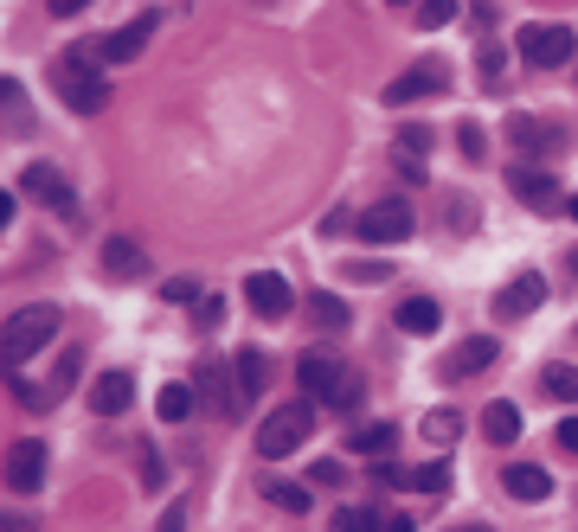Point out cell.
<instances>
[{"instance_id":"1","label":"cell","mask_w":578,"mask_h":532,"mask_svg":"<svg viewBox=\"0 0 578 532\" xmlns=\"http://www.w3.org/2000/svg\"><path fill=\"white\" fill-rule=\"evenodd\" d=\"M52 84L78 116H97L110 103V78H103V52L97 45H64V59L52 64Z\"/></svg>"},{"instance_id":"2","label":"cell","mask_w":578,"mask_h":532,"mask_svg":"<svg viewBox=\"0 0 578 532\" xmlns=\"http://www.w3.org/2000/svg\"><path fill=\"white\" fill-rule=\"evenodd\" d=\"M52 334H59V308H52V301H32V308H20V315L7 321L0 359H7V366H27L39 347H52Z\"/></svg>"},{"instance_id":"3","label":"cell","mask_w":578,"mask_h":532,"mask_svg":"<svg viewBox=\"0 0 578 532\" xmlns=\"http://www.w3.org/2000/svg\"><path fill=\"white\" fill-rule=\"evenodd\" d=\"M308 423H315V398L271 411L264 423H257V456H264V462H283L290 449H303V443H308Z\"/></svg>"},{"instance_id":"4","label":"cell","mask_w":578,"mask_h":532,"mask_svg":"<svg viewBox=\"0 0 578 532\" xmlns=\"http://www.w3.org/2000/svg\"><path fill=\"white\" fill-rule=\"evenodd\" d=\"M515 52L534 64V71H559V64H572L578 32L572 27H552V20H534V27L515 32Z\"/></svg>"},{"instance_id":"5","label":"cell","mask_w":578,"mask_h":532,"mask_svg":"<svg viewBox=\"0 0 578 532\" xmlns=\"http://www.w3.org/2000/svg\"><path fill=\"white\" fill-rule=\"evenodd\" d=\"M232 372H239L232 359H200V366H193V391H200L219 417H239V405H244V385L232 379Z\"/></svg>"},{"instance_id":"6","label":"cell","mask_w":578,"mask_h":532,"mask_svg":"<svg viewBox=\"0 0 578 532\" xmlns=\"http://www.w3.org/2000/svg\"><path fill=\"white\" fill-rule=\"evenodd\" d=\"M412 232H418V212L405 200H379L361 212V244H405Z\"/></svg>"},{"instance_id":"7","label":"cell","mask_w":578,"mask_h":532,"mask_svg":"<svg viewBox=\"0 0 578 532\" xmlns=\"http://www.w3.org/2000/svg\"><path fill=\"white\" fill-rule=\"evenodd\" d=\"M437 90H450V64H444V59H425V64H412L405 78H393V84H386V103H393V110H405V103H425V96H437Z\"/></svg>"},{"instance_id":"8","label":"cell","mask_w":578,"mask_h":532,"mask_svg":"<svg viewBox=\"0 0 578 532\" xmlns=\"http://www.w3.org/2000/svg\"><path fill=\"white\" fill-rule=\"evenodd\" d=\"M244 301H251L264 321H290V308H296L290 283H283L276 269H251V276H244Z\"/></svg>"},{"instance_id":"9","label":"cell","mask_w":578,"mask_h":532,"mask_svg":"<svg viewBox=\"0 0 578 532\" xmlns=\"http://www.w3.org/2000/svg\"><path fill=\"white\" fill-rule=\"evenodd\" d=\"M508 142H515V154L547 161V154H566V129H559V122H540V116H508Z\"/></svg>"},{"instance_id":"10","label":"cell","mask_w":578,"mask_h":532,"mask_svg":"<svg viewBox=\"0 0 578 532\" xmlns=\"http://www.w3.org/2000/svg\"><path fill=\"white\" fill-rule=\"evenodd\" d=\"M296 379H303L308 398H335L341 385H347V366H341V354H328V347H308V354L296 359Z\"/></svg>"},{"instance_id":"11","label":"cell","mask_w":578,"mask_h":532,"mask_svg":"<svg viewBox=\"0 0 578 532\" xmlns=\"http://www.w3.org/2000/svg\"><path fill=\"white\" fill-rule=\"evenodd\" d=\"M20 186H27V193L39 200V206H52L59 218H78V193H71V180H64V174H52L45 161H32L27 174H20Z\"/></svg>"},{"instance_id":"12","label":"cell","mask_w":578,"mask_h":532,"mask_svg":"<svg viewBox=\"0 0 578 532\" xmlns=\"http://www.w3.org/2000/svg\"><path fill=\"white\" fill-rule=\"evenodd\" d=\"M45 462H52L45 443H13L7 449V488L13 494H39L45 488Z\"/></svg>"},{"instance_id":"13","label":"cell","mask_w":578,"mask_h":532,"mask_svg":"<svg viewBox=\"0 0 578 532\" xmlns=\"http://www.w3.org/2000/svg\"><path fill=\"white\" fill-rule=\"evenodd\" d=\"M540 301H547V276H540V269H520L515 283L495 296V315H501V321H520V315H534Z\"/></svg>"},{"instance_id":"14","label":"cell","mask_w":578,"mask_h":532,"mask_svg":"<svg viewBox=\"0 0 578 532\" xmlns=\"http://www.w3.org/2000/svg\"><path fill=\"white\" fill-rule=\"evenodd\" d=\"M508 193L527 200L534 212H559V180L547 167H508Z\"/></svg>"},{"instance_id":"15","label":"cell","mask_w":578,"mask_h":532,"mask_svg":"<svg viewBox=\"0 0 578 532\" xmlns=\"http://www.w3.org/2000/svg\"><path fill=\"white\" fill-rule=\"evenodd\" d=\"M154 39V13H142V20H129V27H116L97 52H103V64H135L142 59V45Z\"/></svg>"},{"instance_id":"16","label":"cell","mask_w":578,"mask_h":532,"mask_svg":"<svg viewBox=\"0 0 578 532\" xmlns=\"http://www.w3.org/2000/svg\"><path fill=\"white\" fill-rule=\"evenodd\" d=\"M495 359H501V347H495V334H476V340H463L457 354L444 359V372H450V379H469V372H488Z\"/></svg>"},{"instance_id":"17","label":"cell","mask_w":578,"mask_h":532,"mask_svg":"<svg viewBox=\"0 0 578 532\" xmlns=\"http://www.w3.org/2000/svg\"><path fill=\"white\" fill-rule=\"evenodd\" d=\"M129 405H135V379H129V372H103V379L91 385V411L97 417H122Z\"/></svg>"},{"instance_id":"18","label":"cell","mask_w":578,"mask_h":532,"mask_svg":"<svg viewBox=\"0 0 578 532\" xmlns=\"http://www.w3.org/2000/svg\"><path fill=\"white\" fill-rule=\"evenodd\" d=\"M437 327H444V308H437L430 296L398 301V334H418V340H425V334H437Z\"/></svg>"},{"instance_id":"19","label":"cell","mask_w":578,"mask_h":532,"mask_svg":"<svg viewBox=\"0 0 578 532\" xmlns=\"http://www.w3.org/2000/svg\"><path fill=\"white\" fill-rule=\"evenodd\" d=\"M347 449H354L361 462H386V456L398 449V423H366V430L347 437Z\"/></svg>"},{"instance_id":"20","label":"cell","mask_w":578,"mask_h":532,"mask_svg":"<svg viewBox=\"0 0 578 532\" xmlns=\"http://www.w3.org/2000/svg\"><path fill=\"white\" fill-rule=\"evenodd\" d=\"M501 488H508L515 501H547V494H552V474L534 469V462H515V469L501 474Z\"/></svg>"},{"instance_id":"21","label":"cell","mask_w":578,"mask_h":532,"mask_svg":"<svg viewBox=\"0 0 578 532\" xmlns=\"http://www.w3.org/2000/svg\"><path fill=\"white\" fill-rule=\"evenodd\" d=\"M232 366H239V385H244V398H264V391H271V354H257V347H244V354H232Z\"/></svg>"},{"instance_id":"22","label":"cell","mask_w":578,"mask_h":532,"mask_svg":"<svg viewBox=\"0 0 578 532\" xmlns=\"http://www.w3.org/2000/svg\"><path fill=\"white\" fill-rule=\"evenodd\" d=\"M483 437H488V443H501V449L520 437V411L508 405V398H495V405L483 411Z\"/></svg>"},{"instance_id":"23","label":"cell","mask_w":578,"mask_h":532,"mask_svg":"<svg viewBox=\"0 0 578 532\" xmlns=\"http://www.w3.org/2000/svg\"><path fill=\"white\" fill-rule=\"evenodd\" d=\"M386 481H405V488H425V494H444L450 488V462H425V469H379Z\"/></svg>"},{"instance_id":"24","label":"cell","mask_w":578,"mask_h":532,"mask_svg":"<svg viewBox=\"0 0 578 532\" xmlns=\"http://www.w3.org/2000/svg\"><path fill=\"white\" fill-rule=\"evenodd\" d=\"M103 269H110L116 283H129V276H142V250H135L129 237H110V244H103Z\"/></svg>"},{"instance_id":"25","label":"cell","mask_w":578,"mask_h":532,"mask_svg":"<svg viewBox=\"0 0 578 532\" xmlns=\"http://www.w3.org/2000/svg\"><path fill=\"white\" fill-rule=\"evenodd\" d=\"M154 411H161V423H186L193 417V385H161Z\"/></svg>"},{"instance_id":"26","label":"cell","mask_w":578,"mask_h":532,"mask_svg":"<svg viewBox=\"0 0 578 532\" xmlns=\"http://www.w3.org/2000/svg\"><path fill=\"white\" fill-rule=\"evenodd\" d=\"M78 372H84V354L71 347V354H59V372H52V385H45V405H59L64 391L78 385Z\"/></svg>"},{"instance_id":"27","label":"cell","mask_w":578,"mask_h":532,"mask_svg":"<svg viewBox=\"0 0 578 532\" xmlns=\"http://www.w3.org/2000/svg\"><path fill=\"white\" fill-rule=\"evenodd\" d=\"M308 321L328 327V334H341V327H347V301H341V296H308Z\"/></svg>"},{"instance_id":"28","label":"cell","mask_w":578,"mask_h":532,"mask_svg":"<svg viewBox=\"0 0 578 532\" xmlns=\"http://www.w3.org/2000/svg\"><path fill=\"white\" fill-rule=\"evenodd\" d=\"M328 532H386V520L373 507H341L335 520H328Z\"/></svg>"},{"instance_id":"29","label":"cell","mask_w":578,"mask_h":532,"mask_svg":"<svg viewBox=\"0 0 578 532\" xmlns=\"http://www.w3.org/2000/svg\"><path fill=\"white\" fill-rule=\"evenodd\" d=\"M264 501L283 507V513H308V488H296V481H264Z\"/></svg>"},{"instance_id":"30","label":"cell","mask_w":578,"mask_h":532,"mask_svg":"<svg viewBox=\"0 0 578 532\" xmlns=\"http://www.w3.org/2000/svg\"><path fill=\"white\" fill-rule=\"evenodd\" d=\"M547 391L559 405H578V366H547Z\"/></svg>"},{"instance_id":"31","label":"cell","mask_w":578,"mask_h":532,"mask_svg":"<svg viewBox=\"0 0 578 532\" xmlns=\"http://www.w3.org/2000/svg\"><path fill=\"white\" fill-rule=\"evenodd\" d=\"M450 20H457V0H425V7H418V27L425 32H444Z\"/></svg>"},{"instance_id":"32","label":"cell","mask_w":578,"mask_h":532,"mask_svg":"<svg viewBox=\"0 0 578 532\" xmlns=\"http://www.w3.org/2000/svg\"><path fill=\"white\" fill-rule=\"evenodd\" d=\"M457 430H463V417H457V411H430V417H425V437H430V443H450Z\"/></svg>"},{"instance_id":"33","label":"cell","mask_w":578,"mask_h":532,"mask_svg":"<svg viewBox=\"0 0 578 532\" xmlns=\"http://www.w3.org/2000/svg\"><path fill=\"white\" fill-rule=\"evenodd\" d=\"M457 149H463V161H483V149H488L483 122H463V129H457Z\"/></svg>"},{"instance_id":"34","label":"cell","mask_w":578,"mask_h":532,"mask_svg":"<svg viewBox=\"0 0 578 532\" xmlns=\"http://www.w3.org/2000/svg\"><path fill=\"white\" fill-rule=\"evenodd\" d=\"M430 149V129L425 122H405V129H398V154H425Z\"/></svg>"},{"instance_id":"35","label":"cell","mask_w":578,"mask_h":532,"mask_svg":"<svg viewBox=\"0 0 578 532\" xmlns=\"http://www.w3.org/2000/svg\"><path fill=\"white\" fill-rule=\"evenodd\" d=\"M476 71H483V84H501V45H483V52H476Z\"/></svg>"},{"instance_id":"36","label":"cell","mask_w":578,"mask_h":532,"mask_svg":"<svg viewBox=\"0 0 578 532\" xmlns=\"http://www.w3.org/2000/svg\"><path fill=\"white\" fill-rule=\"evenodd\" d=\"M361 398H366V385L354 379V372H347V385H341V391H335V398H328V405H335V411H354Z\"/></svg>"},{"instance_id":"37","label":"cell","mask_w":578,"mask_h":532,"mask_svg":"<svg viewBox=\"0 0 578 532\" xmlns=\"http://www.w3.org/2000/svg\"><path fill=\"white\" fill-rule=\"evenodd\" d=\"M193 321H200V327H206V334H213V327L225 321V301H219V296H206V301H200V308H193Z\"/></svg>"},{"instance_id":"38","label":"cell","mask_w":578,"mask_h":532,"mask_svg":"<svg viewBox=\"0 0 578 532\" xmlns=\"http://www.w3.org/2000/svg\"><path fill=\"white\" fill-rule=\"evenodd\" d=\"M0 96H7V110H13V129H27V96H20V84L7 78V90H0Z\"/></svg>"},{"instance_id":"39","label":"cell","mask_w":578,"mask_h":532,"mask_svg":"<svg viewBox=\"0 0 578 532\" xmlns=\"http://www.w3.org/2000/svg\"><path fill=\"white\" fill-rule=\"evenodd\" d=\"M168 301H206V296H200V283H186V276H174V283H168Z\"/></svg>"},{"instance_id":"40","label":"cell","mask_w":578,"mask_h":532,"mask_svg":"<svg viewBox=\"0 0 578 532\" xmlns=\"http://www.w3.org/2000/svg\"><path fill=\"white\" fill-rule=\"evenodd\" d=\"M347 276L354 283H386V264H347Z\"/></svg>"},{"instance_id":"41","label":"cell","mask_w":578,"mask_h":532,"mask_svg":"<svg viewBox=\"0 0 578 532\" xmlns=\"http://www.w3.org/2000/svg\"><path fill=\"white\" fill-rule=\"evenodd\" d=\"M559 449H566V456H578V417H566V423H559Z\"/></svg>"},{"instance_id":"42","label":"cell","mask_w":578,"mask_h":532,"mask_svg":"<svg viewBox=\"0 0 578 532\" xmlns=\"http://www.w3.org/2000/svg\"><path fill=\"white\" fill-rule=\"evenodd\" d=\"M84 7H91V0H52V13H59V20H78Z\"/></svg>"},{"instance_id":"43","label":"cell","mask_w":578,"mask_h":532,"mask_svg":"<svg viewBox=\"0 0 578 532\" xmlns=\"http://www.w3.org/2000/svg\"><path fill=\"white\" fill-rule=\"evenodd\" d=\"M386 532H418V520H412V513H398V520H386Z\"/></svg>"},{"instance_id":"44","label":"cell","mask_w":578,"mask_h":532,"mask_svg":"<svg viewBox=\"0 0 578 532\" xmlns=\"http://www.w3.org/2000/svg\"><path fill=\"white\" fill-rule=\"evenodd\" d=\"M7 532H32V520H27V513H13V520H7Z\"/></svg>"},{"instance_id":"45","label":"cell","mask_w":578,"mask_h":532,"mask_svg":"<svg viewBox=\"0 0 578 532\" xmlns=\"http://www.w3.org/2000/svg\"><path fill=\"white\" fill-rule=\"evenodd\" d=\"M566 212H572V218H578V193H572V200H566Z\"/></svg>"},{"instance_id":"46","label":"cell","mask_w":578,"mask_h":532,"mask_svg":"<svg viewBox=\"0 0 578 532\" xmlns=\"http://www.w3.org/2000/svg\"><path fill=\"white\" fill-rule=\"evenodd\" d=\"M450 532H488V526H450Z\"/></svg>"}]
</instances>
